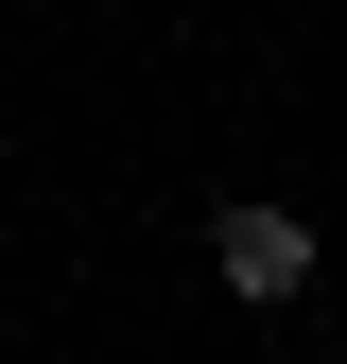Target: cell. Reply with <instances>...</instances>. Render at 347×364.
Instances as JSON below:
<instances>
[{"instance_id":"1","label":"cell","mask_w":347,"mask_h":364,"mask_svg":"<svg viewBox=\"0 0 347 364\" xmlns=\"http://www.w3.org/2000/svg\"><path fill=\"white\" fill-rule=\"evenodd\" d=\"M208 278H226L243 312L313 295V208H226V225H208Z\"/></svg>"}]
</instances>
